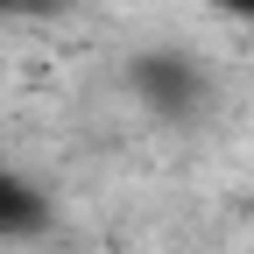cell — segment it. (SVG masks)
<instances>
[{"label":"cell","mask_w":254,"mask_h":254,"mask_svg":"<svg viewBox=\"0 0 254 254\" xmlns=\"http://www.w3.org/2000/svg\"><path fill=\"white\" fill-rule=\"evenodd\" d=\"M127 92L155 113V120H198L205 99H212V85H205V64L198 57H184V50H141L134 64H127Z\"/></svg>","instance_id":"cell-1"},{"label":"cell","mask_w":254,"mask_h":254,"mask_svg":"<svg viewBox=\"0 0 254 254\" xmlns=\"http://www.w3.org/2000/svg\"><path fill=\"white\" fill-rule=\"evenodd\" d=\"M50 219H57V205L43 184H28L21 170H0V240H36V233H50Z\"/></svg>","instance_id":"cell-2"},{"label":"cell","mask_w":254,"mask_h":254,"mask_svg":"<svg viewBox=\"0 0 254 254\" xmlns=\"http://www.w3.org/2000/svg\"><path fill=\"white\" fill-rule=\"evenodd\" d=\"M205 7H219V14H233V21H254V0H205Z\"/></svg>","instance_id":"cell-3"},{"label":"cell","mask_w":254,"mask_h":254,"mask_svg":"<svg viewBox=\"0 0 254 254\" xmlns=\"http://www.w3.org/2000/svg\"><path fill=\"white\" fill-rule=\"evenodd\" d=\"M0 14H7V0H0Z\"/></svg>","instance_id":"cell-4"}]
</instances>
